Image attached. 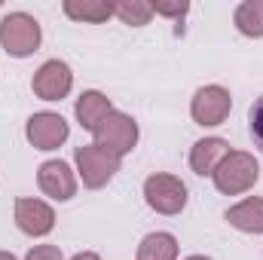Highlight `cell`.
I'll return each mask as SVG.
<instances>
[{"mask_svg":"<svg viewBox=\"0 0 263 260\" xmlns=\"http://www.w3.org/2000/svg\"><path fill=\"white\" fill-rule=\"evenodd\" d=\"M248 132H251L254 147L263 153V95L254 98V104H251V110H248Z\"/></svg>","mask_w":263,"mask_h":260,"instance_id":"18","label":"cell"},{"mask_svg":"<svg viewBox=\"0 0 263 260\" xmlns=\"http://www.w3.org/2000/svg\"><path fill=\"white\" fill-rule=\"evenodd\" d=\"M211 181H214V187L223 196L248 193L260 181V165H257L254 153H248V150H230L220 159V165L214 169Z\"/></svg>","mask_w":263,"mask_h":260,"instance_id":"1","label":"cell"},{"mask_svg":"<svg viewBox=\"0 0 263 260\" xmlns=\"http://www.w3.org/2000/svg\"><path fill=\"white\" fill-rule=\"evenodd\" d=\"M15 224L25 236H49L55 227V211L43 199H15Z\"/></svg>","mask_w":263,"mask_h":260,"instance_id":"10","label":"cell"},{"mask_svg":"<svg viewBox=\"0 0 263 260\" xmlns=\"http://www.w3.org/2000/svg\"><path fill=\"white\" fill-rule=\"evenodd\" d=\"M0 260H18L15 254H9V251H0Z\"/></svg>","mask_w":263,"mask_h":260,"instance_id":"22","label":"cell"},{"mask_svg":"<svg viewBox=\"0 0 263 260\" xmlns=\"http://www.w3.org/2000/svg\"><path fill=\"white\" fill-rule=\"evenodd\" d=\"M70 260H101V257H98L95 251H83V254H73Z\"/></svg>","mask_w":263,"mask_h":260,"instance_id":"21","label":"cell"},{"mask_svg":"<svg viewBox=\"0 0 263 260\" xmlns=\"http://www.w3.org/2000/svg\"><path fill=\"white\" fill-rule=\"evenodd\" d=\"M25 260H65V257H62L59 245H34Z\"/></svg>","mask_w":263,"mask_h":260,"instance_id":"20","label":"cell"},{"mask_svg":"<svg viewBox=\"0 0 263 260\" xmlns=\"http://www.w3.org/2000/svg\"><path fill=\"white\" fill-rule=\"evenodd\" d=\"M230 153V144L223 141V138H202L193 144V150H190V169L196 172V175H214V169L220 165V159Z\"/></svg>","mask_w":263,"mask_h":260,"instance_id":"12","label":"cell"},{"mask_svg":"<svg viewBox=\"0 0 263 260\" xmlns=\"http://www.w3.org/2000/svg\"><path fill=\"white\" fill-rule=\"evenodd\" d=\"M95 135V144L98 147H104L107 153H114V156H126L129 150H135V144H138V123L132 120L129 114H123V110H110L101 123H98V129L92 132Z\"/></svg>","mask_w":263,"mask_h":260,"instance_id":"5","label":"cell"},{"mask_svg":"<svg viewBox=\"0 0 263 260\" xmlns=\"http://www.w3.org/2000/svg\"><path fill=\"white\" fill-rule=\"evenodd\" d=\"M43 31L40 22L28 12H9L0 18V46L12 59H28L40 49Z\"/></svg>","mask_w":263,"mask_h":260,"instance_id":"2","label":"cell"},{"mask_svg":"<svg viewBox=\"0 0 263 260\" xmlns=\"http://www.w3.org/2000/svg\"><path fill=\"white\" fill-rule=\"evenodd\" d=\"M230 110H233V98H230V92L223 86H202V89H196V95L190 101L193 123L196 126H205V129L227 123Z\"/></svg>","mask_w":263,"mask_h":260,"instance_id":"6","label":"cell"},{"mask_svg":"<svg viewBox=\"0 0 263 260\" xmlns=\"http://www.w3.org/2000/svg\"><path fill=\"white\" fill-rule=\"evenodd\" d=\"M37 184L43 196H49L52 202H67L77 193V175L65 159H46L37 169Z\"/></svg>","mask_w":263,"mask_h":260,"instance_id":"9","label":"cell"},{"mask_svg":"<svg viewBox=\"0 0 263 260\" xmlns=\"http://www.w3.org/2000/svg\"><path fill=\"white\" fill-rule=\"evenodd\" d=\"M31 89H34V95L40 101H62V98H67V92L73 89V73H70L67 62H62V59L43 62L37 67L34 80H31Z\"/></svg>","mask_w":263,"mask_h":260,"instance_id":"7","label":"cell"},{"mask_svg":"<svg viewBox=\"0 0 263 260\" xmlns=\"http://www.w3.org/2000/svg\"><path fill=\"white\" fill-rule=\"evenodd\" d=\"M239 34L245 37H263V0H245L236 6V15H233Z\"/></svg>","mask_w":263,"mask_h":260,"instance_id":"16","label":"cell"},{"mask_svg":"<svg viewBox=\"0 0 263 260\" xmlns=\"http://www.w3.org/2000/svg\"><path fill=\"white\" fill-rule=\"evenodd\" d=\"M144 199L156 214H181L187 208V184L178 175L156 172L144 181Z\"/></svg>","mask_w":263,"mask_h":260,"instance_id":"4","label":"cell"},{"mask_svg":"<svg viewBox=\"0 0 263 260\" xmlns=\"http://www.w3.org/2000/svg\"><path fill=\"white\" fill-rule=\"evenodd\" d=\"M73 162H77V175L83 178V184L89 190L107 187L117 178V172H120V156L107 153L98 144H80L73 150Z\"/></svg>","mask_w":263,"mask_h":260,"instance_id":"3","label":"cell"},{"mask_svg":"<svg viewBox=\"0 0 263 260\" xmlns=\"http://www.w3.org/2000/svg\"><path fill=\"white\" fill-rule=\"evenodd\" d=\"M65 15L73 22H92L101 25L114 15V3L110 0H65Z\"/></svg>","mask_w":263,"mask_h":260,"instance_id":"14","label":"cell"},{"mask_svg":"<svg viewBox=\"0 0 263 260\" xmlns=\"http://www.w3.org/2000/svg\"><path fill=\"white\" fill-rule=\"evenodd\" d=\"M110 110H114L110 98H107L104 92H98V89H89V92H83V95L77 98V104H73L77 123H80L86 132H95V129H98V123H101V120H104Z\"/></svg>","mask_w":263,"mask_h":260,"instance_id":"11","label":"cell"},{"mask_svg":"<svg viewBox=\"0 0 263 260\" xmlns=\"http://www.w3.org/2000/svg\"><path fill=\"white\" fill-rule=\"evenodd\" d=\"M25 135H28L31 147H37V150H59L67 141V135H70V126H67V120L62 114L40 110V114H34L28 120Z\"/></svg>","mask_w":263,"mask_h":260,"instance_id":"8","label":"cell"},{"mask_svg":"<svg viewBox=\"0 0 263 260\" xmlns=\"http://www.w3.org/2000/svg\"><path fill=\"white\" fill-rule=\"evenodd\" d=\"M135 260H178V239L172 233H150L141 239Z\"/></svg>","mask_w":263,"mask_h":260,"instance_id":"15","label":"cell"},{"mask_svg":"<svg viewBox=\"0 0 263 260\" xmlns=\"http://www.w3.org/2000/svg\"><path fill=\"white\" fill-rule=\"evenodd\" d=\"M227 220H230V227H236L239 233H251V236L263 233V199L260 196L242 199L239 205L227 208Z\"/></svg>","mask_w":263,"mask_h":260,"instance_id":"13","label":"cell"},{"mask_svg":"<svg viewBox=\"0 0 263 260\" xmlns=\"http://www.w3.org/2000/svg\"><path fill=\"white\" fill-rule=\"evenodd\" d=\"M150 9L156 15H165V18H181L190 12V3L187 0H156V3H150Z\"/></svg>","mask_w":263,"mask_h":260,"instance_id":"19","label":"cell"},{"mask_svg":"<svg viewBox=\"0 0 263 260\" xmlns=\"http://www.w3.org/2000/svg\"><path fill=\"white\" fill-rule=\"evenodd\" d=\"M187 260H211V257H205V254H193V257H187Z\"/></svg>","mask_w":263,"mask_h":260,"instance_id":"23","label":"cell"},{"mask_svg":"<svg viewBox=\"0 0 263 260\" xmlns=\"http://www.w3.org/2000/svg\"><path fill=\"white\" fill-rule=\"evenodd\" d=\"M114 15H117L123 25L141 28V25L150 22L153 9H150V3H144V0H117V3H114Z\"/></svg>","mask_w":263,"mask_h":260,"instance_id":"17","label":"cell"}]
</instances>
